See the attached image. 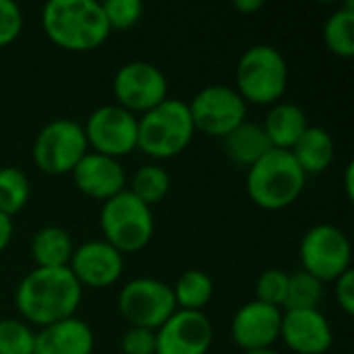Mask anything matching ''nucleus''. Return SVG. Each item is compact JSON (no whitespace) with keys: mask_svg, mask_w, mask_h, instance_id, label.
Instances as JSON below:
<instances>
[{"mask_svg":"<svg viewBox=\"0 0 354 354\" xmlns=\"http://www.w3.org/2000/svg\"><path fill=\"white\" fill-rule=\"evenodd\" d=\"M137 129L139 116L116 104H104L95 108L83 124L89 151L114 160L137 149Z\"/></svg>","mask_w":354,"mask_h":354,"instance_id":"obj_12","label":"nucleus"},{"mask_svg":"<svg viewBox=\"0 0 354 354\" xmlns=\"http://www.w3.org/2000/svg\"><path fill=\"white\" fill-rule=\"evenodd\" d=\"M118 311L131 326L156 332L176 311L172 286L158 278H133L120 288Z\"/></svg>","mask_w":354,"mask_h":354,"instance_id":"obj_11","label":"nucleus"},{"mask_svg":"<svg viewBox=\"0 0 354 354\" xmlns=\"http://www.w3.org/2000/svg\"><path fill=\"white\" fill-rule=\"evenodd\" d=\"M100 228L104 241L118 253H137L145 249L153 236L156 220L151 207L139 201L129 189L102 203Z\"/></svg>","mask_w":354,"mask_h":354,"instance_id":"obj_6","label":"nucleus"},{"mask_svg":"<svg viewBox=\"0 0 354 354\" xmlns=\"http://www.w3.org/2000/svg\"><path fill=\"white\" fill-rule=\"evenodd\" d=\"M41 25L48 39L68 52L95 50L112 33L100 0H50Z\"/></svg>","mask_w":354,"mask_h":354,"instance_id":"obj_2","label":"nucleus"},{"mask_svg":"<svg viewBox=\"0 0 354 354\" xmlns=\"http://www.w3.org/2000/svg\"><path fill=\"white\" fill-rule=\"evenodd\" d=\"M71 174L75 187L83 195L102 203L127 189V172L122 164L95 151H87Z\"/></svg>","mask_w":354,"mask_h":354,"instance_id":"obj_17","label":"nucleus"},{"mask_svg":"<svg viewBox=\"0 0 354 354\" xmlns=\"http://www.w3.org/2000/svg\"><path fill=\"white\" fill-rule=\"evenodd\" d=\"M247 195L249 199L270 212L292 205L307 185V174L286 149H270L259 162L247 170Z\"/></svg>","mask_w":354,"mask_h":354,"instance_id":"obj_3","label":"nucleus"},{"mask_svg":"<svg viewBox=\"0 0 354 354\" xmlns=\"http://www.w3.org/2000/svg\"><path fill=\"white\" fill-rule=\"evenodd\" d=\"M243 354H280V353H276L274 348H266V351H251V353H243Z\"/></svg>","mask_w":354,"mask_h":354,"instance_id":"obj_37","label":"nucleus"},{"mask_svg":"<svg viewBox=\"0 0 354 354\" xmlns=\"http://www.w3.org/2000/svg\"><path fill=\"white\" fill-rule=\"evenodd\" d=\"M263 0H234L232 6L239 10V12H245V15H251V12H257L259 8H263Z\"/></svg>","mask_w":354,"mask_h":354,"instance_id":"obj_35","label":"nucleus"},{"mask_svg":"<svg viewBox=\"0 0 354 354\" xmlns=\"http://www.w3.org/2000/svg\"><path fill=\"white\" fill-rule=\"evenodd\" d=\"M195 137L189 104L168 97L153 110L139 116L137 149L153 160H170L183 153Z\"/></svg>","mask_w":354,"mask_h":354,"instance_id":"obj_4","label":"nucleus"},{"mask_svg":"<svg viewBox=\"0 0 354 354\" xmlns=\"http://www.w3.org/2000/svg\"><path fill=\"white\" fill-rule=\"evenodd\" d=\"M89 151L83 124L71 118H56L35 135L31 158L46 174H71L81 158Z\"/></svg>","mask_w":354,"mask_h":354,"instance_id":"obj_8","label":"nucleus"},{"mask_svg":"<svg viewBox=\"0 0 354 354\" xmlns=\"http://www.w3.org/2000/svg\"><path fill=\"white\" fill-rule=\"evenodd\" d=\"M336 288H334V295H336V301L340 305V309L346 313V315H353L354 313V272L353 268L348 272H344L336 282Z\"/></svg>","mask_w":354,"mask_h":354,"instance_id":"obj_33","label":"nucleus"},{"mask_svg":"<svg viewBox=\"0 0 354 354\" xmlns=\"http://www.w3.org/2000/svg\"><path fill=\"white\" fill-rule=\"evenodd\" d=\"M280 326L282 309L253 299L232 315L230 338L243 353L266 351L280 340Z\"/></svg>","mask_w":354,"mask_h":354,"instance_id":"obj_14","label":"nucleus"},{"mask_svg":"<svg viewBox=\"0 0 354 354\" xmlns=\"http://www.w3.org/2000/svg\"><path fill=\"white\" fill-rule=\"evenodd\" d=\"M288 292V274L278 268L266 270L257 282H255V301L272 305V307H284Z\"/></svg>","mask_w":354,"mask_h":354,"instance_id":"obj_29","label":"nucleus"},{"mask_svg":"<svg viewBox=\"0 0 354 354\" xmlns=\"http://www.w3.org/2000/svg\"><path fill=\"white\" fill-rule=\"evenodd\" d=\"M288 87V62L270 44L247 48L236 62V91L247 104L274 106Z\"/></svg>","mask_w":354,"mask_h":354,"instance_id":"obj_5","label":"nucleus"},{"mask_svg":"<svg viewBox=\"0 0 354 354\" xmlns=\"http://www.w3.org/2000/svg\"><path fill=\"white\" fill-rule=\"evenodd\" d=\"M189 104L195 133L224 139L247 120V102L234 87L207 85L199 89Z\"/></svg>","mask_w":354,"mask_h":354,"instance_id":"obj_9","label":"nucleus"},{"mask_svg":"<svg viewBox=\"0 0 354 354\" xmlns=\"http://www.w3.org/2000/svg\"><path fill=\"white\" fill-rule=\"evenodd\" d=\"M106 21L110 29H131L143 17V2L141 0H106L102 2Z\"/></svg>","mask_w":354,"mask_h":354,"instance_id":"obj_30","label":"nucleus"},{"mask_svg":"<svg viewBox=\"0 0 354 354\" xmlns=\"http://www.w3.org/2000/svg\"><path fill=\"white\" fill-rule=\"evenodd\" d=\"M93 330L79 317H68L35 332L33 354H91Z\"/></svg>","mask_w":354,"mask_h":354,"instance_id":"obj_18","label":"nucleus"},{"mask_svg":"<svg viewBox=\"0 0 354 354\" xmlns=\"http://www.w3.org/2000/svg\"><path fill=\"white\" fill-rule=\"evenodd\" d=\"M68 270L81 288H108L114 286L124 272V255L118 253L104 239L87 241L75 247Z\"/></svg>","mask_w":354,"mask_h":354,"instance_id":"obj_15","label":"nucleus"},{"mask_svg":"<svg viewBox=\"0 0 354 354\" xmlns=\"http://www.w3.org/2000/svg\"><path fill=\"white\" fill-rule=\"evenodd\" d=\"M299 259L303 270L324 284L336 282L351 270L353 245L342 228L334 224H315L301 239Z\"/></svg>","mask_w":354,"mask_h":354,"instance_id":"obj_7","label":"nucleus"},{"mask_svg":"<svg viewBox=\"0 0 354 354\" xmlns=\"http://www.w3.org/2000/svg\"><path fill=\"white\" fill-rule=\"evenodd\" d=\"M83 288L68 268H35L15 290L19 315L39 328L75 317Z\"/></svg>","mask_w":354,"mask_h":354,"instance_id":"obj_1","label":"nucleus"},{"mask_svg":"<svg viewBox=\"0 0 354 354\" xmlns=\"http://www.w3.org/2000/svg\"><path fill=\"white\" fill-rule=\"evenodd\" d=\"M120 354H156V332L131 326L120 338Z\"/></svg>","mask_w":354,"mask_h":354,"instance_id":"obj_32","label":"nucleus"},{"mask_svg":"<svg viewBox=\"0 0 354 354\" xmlns=\"http://www.w3.org/2000/svg\"><path fill=\"white\" fill-rule=\"evenodd\" d=\"M261 127H263L268 141L274 149L290 151L295 147V143L301 139V135L307 131L309 118H307V112L299 104L278 102L270 108Z\"/></svg>","mask_w":354,"mask_h":354,"instance_id":"obj_19","label":"nucleus"},{"mask_svg":"<svg viewBox=\"0 0 354 354\" xmlns=\"http://www.w3.org/2000/svg\"><path fill=\"white\" fill-rule=\"evenodd\" d=\"M214 326L203 311L176 309L156 330V354H207Z\"/></svg>","mask_w":354,"mask_h":354,"instance_id":"obj_13","label":"nucleus"},{"mask_svg":"<svg viewBox=\"0 0 354 354\" xmlns=\"http://www.w3.org/2000/svg\"><path fill=\"white\" fill-rule=\"evenodd\" d=\"M12 232H15V224H12V218L4 216L0 212V253L6 251V247L10 245L12 241Z\"/></svg>","mask_w":354,"mask_h":354,"instance_id":"obj_34","label":"nucleus"},{"mask_svg":"<svg viewBox=\"0 0 354 354\" xmlns=\"http://www.w3.org/2000/svg\"><path fill=\"white\" fill-rule=\"evenodd\" d=\"M31 197V183L17 166L0 168V212L8 218L19 214Z\"/></svg>","mask_w":354,"mask_h":354,"instance_id":"obj_26","label":"nucleus"},{"mask_svg":"<svg viewBox=\"0 0 354 354\" xmlns=\"http://www.w3.org/2000/svg\"><path fill=\"white\" fill-rule=\"evenodd\" d=\"M116 106L141 116L164 100H168V79L160 66L147 60H131L122 64L112 79Z\"/></svg>","mask_w":354,"mask_h":354,"instance_id":"obj_10","label":"nucleus"},{"mask_svg":"<svg viewBox=\"0 0 354 354\" xmlns=\"http://www.w3.org/2000/svg\"><path fill=\"white\" fill-rule=\"evenodd\" d=\"M324 295H326V284L315 276L307 274L305 270H299L295 274H288V292H286L284 309L286 311L319 309Z\"/></svg>","mask_w":354,"mask_h":354,"instance_id":"obj_27","label":"nucleus"},{"mask_svg":"<svg viewBox=\"0 0 354 354\" xmlns=\"http://www.w3.org/2000/svg\"><path fill=\"white\" fill-rule=\"evenodd\" d=\"M222 141H224V151H226L228 160L234 166H241L247 170L272 149L263 127L257 122H249V120L239 124Z\"/></svg>","mask_w":354,"mask_h":354,"instance_id":"obj_21","label":"nucleus"},{"mask_svg":"<svg viewBox=\"0 0 354 354\" xmlns=\"http://www.w3.org/2000/svg\"><path fill=\"white\" fill-rule=\"evenodd\" d=\"M344 189H346V197L353 201L354 197V162L346 164V172H344Z\"/></svg>","mask_w":354,"mask_h":354,"instance_id":"obj_36","label":"nucleus"},{"mask_svg":"<svg viewBox=\"0 0 354 354\" xmlns=\"http://www.w3.org/2000/svg\"><path fill=\"white\" fill-rule=\"evenodd\" d=\"M280 338L295 354H326L334 344L332 326L319 309L284 311Z\"/></svg>","mask_w":354,"mask_h":354,"instance_id":"obj_16","label":"nucleus"},{"mask_svg":"<svg viewBox=\"0 0 354 354\" xmlns=\"http://www.w3.org/2000/svg\"><path fill=\"white\" fill-rule=\"evenodd\" d=\"M35 332L15 317L0 319V354H33Z\"/></svg>","mask_w":354,"mask_h":354,"instance_id":"obj_28","label":"nucleus"},{"mask_svg":"<svg viewBox=\"0 0 354 354\" xmlns=\"http://www.w3.org/2000/svg\"><path fill=\"white\" fill-rule=\"evenodd\" d=\"M324 39L332 54L340 58L354 56V0L334 10L324 25Z\"/></svg>","mask_w":354,"mask_h":354,"instance_id":"obj_24","label":"nucleus"},{"mask_svg":"<svg viewBox=\"0 0 354 354\" xmlns=\"http://www.w3.org/2000/svg\"><path fill=\"white\" fill-rule=\"evenodd\" d=\"M172 295L176 301V309L203 311V307L214 297V280L203 270H187L174 282Z\"/></svg>","mask_w":354,"mask_h":354,"instance_id":"obj_23","label":"nucleus"},{"mask_svg":"<svg viewBox=\"0 0 354 354\" xmlns=\"http://www.w3.org/2000/svg\"><path fill=\"white\" fill-rule=\"evenodd\" d=\"M290 153L301 166V170L309 176V174L326 172L332 166L336 158V145L326 129L309 124L307 131L290 149Z\"/></svg>","mask_w":354,"mask_h":354,"instance_id":"obj_20","label":"nucleus"},{"mask_svg":"<svg viewBox=\"0 0 354 354\" xmlns=\"http://www.w3.org/2000/svg\"><path fill=\"white\" fill-rule=\"evenodd\" d=\"M25 25L21 6L15 0H0V48L12 44Z\"/></svg>","mask_w":354,"mask_h":354,"instance_id":"obj_31","label":"nucleus"},{"mask_svg":"<svg viewBox=\"0 0 354 354\" xmlns=\"http://www.w3.org/2000/svg\"><path fill=\"white\" fill-rule=\"evenodd\" d=\"M127 183H131L127 189L139 201H143L149 207L156 205V203H160L162 199H166V195L170 191V185H172L168 170L162 168V166H158V164H145V166H141L139 170H135L133 178L127 180Z\"/></svg>","mask_w":354,"mask_h":354,"instance_id":"obj_25","label":"nucleus"},{"mask_svg":"<svg viewBox=\"0 0 354 354\" xmlns=\"http://www.w3.org/2000/svg\"><path fill=\"white\" fill-rule=\"evenodd\" d=\"M31 259L35 268H68L75 243L68 230L60 226H44L31 239Z\"/></svg>","mask_w":354,"mask_h":354,"instance_id":"obj_22","label":"nucleus"}]
</instances>
